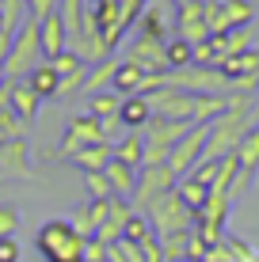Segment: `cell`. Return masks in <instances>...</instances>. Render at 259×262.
I'll list each match as a JSON object with an SVG mask.
<instances>
[{
    "mask_svg": "<svg viewBox=\"0 0 259 262\" xmlns=\"http://www.w3.org/2000/svg\"><path fill=\"white\" fill-rule=\"evenodd\" d=\"M225 103L229 106L210 122L206 160H221V156H229V152H236V144L252 129V99L248 95H225Z\"/></svg>",
    "mask_w": 259,
    "mask_h": 262,
    "instance_id": "obj_1",
    "label": "cell"
},
{
    "mask_svg": "<svg viewBox=\"0 0 259 262\" xmlns=\"http://www.w3.org/2000/svg\"><path fill=\"white\" fill-rule=\"evenodd\" d=\"M42 19L27 15L23 27L15 31L12 46H8V57H4V80H27L34 69L42 65Z\"/></svg>",
    "mask_w": 259,
    "mask_h": 262,
    "instance_id": "obj_2",
    "label": "cell"
},
{
    "mask_svg": "<svg viewBox=\"0 0 259 262\" xmlns=\"http://www.w3.org/2000/svg\"><path fill=\"white\" fill-rule=\"evenodd\" d=\"M34 251L42 255V262H84V236H76L65 216H53L38 228Z\"/></svg>",
    "mask_w": 259,
    "mask_h": 262,
    "instance_id": "obj_3",
    "label": "cell"
},
{
    "mask_svg": "<svg viewBox=\"0 0 259 262\" xmlns=\"http://www.w3.org/2000/svg\"><path fill=\"white\" fill-rule=\"evenodd\" d=\"M145 216H149V224H153V236H156V239L187 236V232H191L194 224H198V216L187 209V205H183V198L175 194V190L160 194L156 202L145 209Z\"/></svg>",
    "mask_w": 259,
    "mask_h": 262,
    "instance_id": "obj_4",
    "label": "cell"
},
{
    "mask_svg": "<svg viewBox=\"0 0 259 262\" xmlns=\"http://www.w3.org/2000/svg\"><path fill=\"white\" fill-rule=\"evenodd\" d=\"M194 122H168V118H153L141 129V137H145V167L149 164H168V156H172V148L180 144L187 133H191Z\"/></svg>",
    "mask_w": 259,
    "mask_h": 262,
    "instance_id": "obj_5",
    "label": "cell"
},
{
    "mask_svg": "<svg viewBox=\"0 0 259 262\" xmlns=\"http://www.w3.org/2000/svg\"><path fill=\"white\" fill-rule=\"evenodd\" d=\"M168 84L191 95H229V76L210 65H191L187 72H168Z\"/></svg>",
    "mask_w": 259,
    "mask_h": 262,
    "instance_id": "obj_6",
    "label": "cell"
},
{
    "mask_svg": "<svg viewBox=\"0 0 259 262\" xmlns=\"http://www.w3.org/2000/svg\"><path fill=\"white\" fill-rule=\"evenodd\" d=\"M236 179H233V190H229V198L233 202H240V198L248 194V186L255 183L259 175V125H252V129L244 133V141L236 144Z\"/></svg>",
    "mask_w": 259,
    "mask_h": 262,
    "instance_id": "obj_7",
    "label": "cell"
},
{
    "mask_svg": "<svg viewBox=\"0 0 259 262\" xmlns=\"http://www.w3.org/2000/svg\"><path fill=\"white\" fill-rule=\"evenodd\" d=\"M175 183H180V179L172 175V167H168V164H149V167H141V171H137V186H133V205H137V213H145L160 194L175 190Z\"/></svg>",
    "mask_w": 259,
    "mask_h": 262,
    "instance_id": "obj_8",
    "label": "cell"
},
{
    "mask_svg": "<svg viewBox=\"0 0 259 262\" xmlns=\"http://www.w3.org/2000/svg\"><path fill=\"white\" fill-rule=\"evenodd\" d=\"M206 137H210V125H191V133L172 148V156H168V167H172L175 179H187L194 167H198V160L206 156Z\"/></svg>",
    "mask_w": 259,
    "mask_h": 262,
    "instance_id": "obj_9",
    "label": "cell"
},
{
    "mask_svg": "<svg viewBox=\"0 0 259 262\" xmlns=\"http://www.w3.org/2000/svg\"><path fill=\"white\" fill-rule=\"evenodd\" d=\"M206 19H210V34H229V31L252 27L255 12H252L248 0H213L206 8Z\"/></svg>",
    "mask_w": 259,
    "mask_h": 262,
    "instance_id": "obj_10",
    "label": "cell"
},
{
    "mask_svg": "<svg viewBox=\"0 0 259 262\" xmlns=\"http://www.w3.org/2000/svg\"><path fill=\"white\" fill-rule=\"evenodd\" d=\"M99 141H107L103 137V125H99V118L95 114H76V118H69V125H65V137H61V156L65 160H73L80 148H88V144H99Z\"/></svg>",
    "mask_w": 259,
    "mask_h": 262,
    "instance_id": "obj_11",
    "label": "cell"
},
{
    "mask_svg": "<svg viewBox=\"0 0 259 262\" xmlns=\"http://www.w3.org/2000/svg\"><path fill=\"white\" fill-rule=\"evenodd\" d=\"M194 99L191 92L183 88H164V92L149 95L153 103V118H168V122H194Z\"/></svg>",
    "mask_w": 259,
    "mask_h": 262,
    "instance_id": "obj_12",
    "label": "cell"
},
{
    "mask_svg": "<svg viewBox=\"0 0 259 262\" xmlns=\"http://www.w3.org/2000/svg\"><path fill=\"white\" fill-rule=\"evenodd\" d=\"M50 65H53V72H57V99H65V95H73V92H84L88 65H84V57H80V53L65 50V53H57Z\"/></svg>",
    "mask_w": 259,
    "mask_h": 262,
    "instance_id": "obj_13",
    "label": "cell"
},
{
    "mask_svg": "<svg viewBox=\"0 0 259 262\" xmlns=\"http://www.w3.org/2000/svg\"><path fill=\"white\" fill-rule=\"evenodd\" d=\"M210 4H175V27H180V38L198 46L210 38V19H206Z\"/></svg>",
    "mask_w": 259,
    "mask_h": 262,
    "instance_id": "obj_14",
    "label": "cell"
},
{
    "mask_svg": "<svg viewBox=\"0 0 259 262\" xmlns=\"http://www.w3.org/2000/svg\"><path fill=\"white\" fill-rule=\"evenodd\" d=\"M0 175H8V179H19V183L34 179L31 144H27V137H19V141H8V144H4V152H0Z\"/></svg>",
    "mask_w": 259,
    "mask_h": 262,
    "instance_id": "obj_15",
    "label": "cell"
},
{
    "mask_svg": "<svg viewBox=\"0 0 259 262\" xmlns=\"http://www.w3.org/2000/svg\"><path fill=\"white\" fill-rule=\"evenodd\" d=\"M126 61H133L141 72H168V61H164V42H156V38H133L130 46H126Z\"/></svg>",
    "mask_w": 259,
    "mask_h": 262,
    "instance_id": "obj_16",
    "label": "cell"
},
{
    "mask_svg": "<svg viewBox=\"0 0 259 262\" xmlns=\"http://www.w3.org/2000/svg\"><path fill=\"white\" fill-rule=\"evenodd\" d=\"M8 106L15 111V118L19 122H38V111H42V99L31 92V84L27 80H8Z\"/></svg>",
    "mask_w": 259,
    "mask_h": 262,
    "instance_id": "obj_17",
    "label": "cell"
},
{
    "mask_svg": "<svg viewBox=\"0 0 259 262\" xmlns=\"http://www.w3.org/2000/svg\"><path fill=\"white\" fill-rule=\"evenodd\" d=\"M233 213V198L229 194H217L210 190V202L198 209V228H210V232H225V221Z\"/></svg>",
    "mask_w": 259,
    "mask_h": 262,
    "instance_id": "obj_18",
    "label": "cell"
},
{
    "mask_svg": "<svg viewBox=\"0 0 259 262\" xmlns=\"http://www.w3.org/2000/svg\"><path fill=\"white\" fill-rule=\"evenodd\" d=\"M118 118H122V125H126V133H141L149 122H153V103H149L145 95H126L122 99Z\"/></svg>",
    "mask_w": 259,
    "mask_h": 262,
    "instance_id": "obj_19",
    "label": "cell"
},
{
    "mask_svg": "<svg viewBox=\"0 0 259 262\" xmlns=\"http://www.w3.org/2000/svg\"><path fill=\"white\" fill-rule=\"evenodd\" d=\"M69 50V31H65V19L61 15H50V19H42V57L53 61L57 53Z\"/></svg>",
    "mask_w": 259,
    "mask_h": 262,
    "instance_id": "obj_20",
    "label": "cell"
},
{
    "mask_svg": "<svg viewBox=\"0 0 259 262\" xmlns=\"http://www.w3.org/2000/svg\"><path fill=\"white\" fill-rule=\"evenodd\" d=\"M114 160L133 167V171H141L145 167V137H141V133H122V137L114 141Z\"/></svg>",
    "mask_w": 259,
    "mask_h": 262,
    "instance_id": "obj_21",
    "label": "cell"
},
{
    "mask_svg": "<svg viewBox=\"0 0 259 262\" xmlns=\"http://www.w3.org/2000/svg\"><path fill=\"white\" fill-rule=\"evenodd\" d=\"M114 160V144L111 141H99V144H88V148H80L76 156H73V164L84 171H107V164Z\"/></svg>",
    "mask_w": 259,
    "mask_h": 262,
    "instance_id": "obj_22",
    "label": "cell"
},
{
    "mask_svg": "<svg viewBox=\"0 0 259 262\" xmlns=\"http://www.w3.org/2000/svg\"><path fill=\"white\" fill-rule=\"evenodd\" d=\"M141 80H145V72H141L133 61H126L122 57L118 61V69H114V80H111V92H118L122 99L126 95H137L141 92Z\"/></svg>",
    "mask_w": 259,
    "mask_h": 262,
    "instance_id": "obj_23",
    "label": "cell"
},
{
    "mask_svg": "<svg viewBox=\"0 0 259 262\" xmlns=\"http://www.w3.org/2000/svg\"><path fill=\"white\" fill-rule=\"evenodd\" d=\"M221 72H225L229 80H236V76H259V50H244V53H233V57H225L217 65Z\"/></svg>",
    "mask_w": 259,
    "mask_h": 262,
    "instance_id": "obj_24",
    "label": "cell"
},
{
    "mask_svg": "<svg viewBox=\"0 0 259 262\" xmlns=\"http://www.w3.org/2000/svg\"><path fill=\"white\" fill-rule=\"evenodd\" d=\"M103 175H107V183H111L114 198H133V186H137V171H133V167L118 164V160H111Z\"/></svg>",
    "mask_w": 259,
    "mask_h": 262,
    "instance_id": "obj_25",
    "label": "cell"
},
{
    "mask_svg": "<svg viewBox=\"0 0 259 262\" xmlns=\"http://www.w3.org/2000/svg\"><path fill=\"white\" fill-rule=\"evenodd\" d=\"M137 34L141 38H156V42H168V19L156 4H145V12L137 15Z\"/></svg>",
    "mask_w": 259,
    "mask_h": 262,
    "instance_id": "obj_26",
    "label": "cell"
},
{
    "mask_svg": "<svg viewBox=\"0 0 259 262\" xmlns=\"http://www.w3.org/2000/svg\"><path fill=\"white\" fill-rule=\"evenodd\" d=\"M27 84H31V92L46 103V99H57V72H53V65L50 61H42L38 69L27 76Z\"/></svg>",
    "mask_w": 259,
    "mask_h": 262,
    "instance_id": "obj_27",
    "label": "cell"
},
{
    "mask_svg": "<svg viewBox=\"0 0 259 262\" xmlns=\"http://www.w3.org/2000/svg\"><path fill=\"white\" fill-rule=\"evenodd\" d=\"M164 61H168V72H187L194 65V46L183 42V38L164 42Z\"/></svg>",
    "mask_w": 259,
    "mask_h": 262,
    "instance_id": "obj_28",
    "label": "cell"
},
{
    "mask_svg": "<svg viewBox=\"0 0 259 262\" xmlns=\"http://www.w3.org/2000/svg\"><path fill=\"white\" fill-rule=\"evenodd\" d=\"M118 111H122V95L118 92H95L92 95V103H88V114H95L99 122H107V118H118Z\"/></svg>",
    "mask_w": 259,
    "mask_h": 262,
    "instance_id": "obj_29",
    "label": "cell"
},
{
    "mask_svg": "<svg viewBox=\"0 0 259 262\" xmlns=\"http://www.w3.org/2000/svg\"><path fill=\"white\" fill-rule=\"evenodd\" d=\"M114 69H118V61H114V57H103L95 69H88L84 92H88V95H95V92H107V88H111V80H114Z\"/></svg>",
    "mask_w": 259,
    "mask_h": 262,
    "instance_id": "obj_30",
    "label": "cell"
},
{
    "mask_svg": "<svg viewBox=\"0 0 259 262\" xmlns=\"http://www.w3.org/2000/svg\"><path fill=\"white\" fill-rule=\"evenodd\" d=\"M0 12H4V27H0L4 38H15V31H19L23 19L31 15L27 12V0H0Z\"/></svg>",
    "mask_w": 259,
    "mask_h": 262,
    "instance_id": "obj_31",
    "label": "cell"
},
{
    "mask_svg": "<svg viewBox=\"0 0 259 262\" xmlns=\"http://www.w3.org/2000/svg\"><path fill=\"white\" fill-rule=\"evenodd\" d=\"M175 194L183 198V205H187V209H191L194 216H198V209H202V205L210 202V190H206V186H198V183H194L191 175H187V179H180V183H175Z\"/></svg>",
    "mask_w": 259,
    "mask_h": 262,
    "instance_id": "obj_32",
    "label": "cell"
},
{
    "mask_svg": "<svg viewBox=\"0 0 259 262\" xmlns=\"http://www.w3.org/2000/svg\"><path fill=\"white\" fill-rule=\"evenodd\" d=\"M225 106H229L225 95H198L194 99V125H210Z\"/></svg>",
    "mask_w": 259,
    "mask_h": 262,
    "instance_id": "obj_33",
    "label": "cell"
},
{
    "mask_svg": "<svg viewBox=\"0 0 259 262\" xmlns=\"http://www.w3.org/2000/svg\"><path fill=\"white\" fill-rule=\"evenodd\" d=\"M149 236H153V224H149V216L133 209V213H130V221H126V228H122V239H130V243H145Z\"/></svg>",
    "mask_w": 259,
    "mask_h": 262,
    "instance_id": "obj_34",
    "label": "cell"
},
{
    "mask_svg": "<svg viewBox=\"0 0 259 262\" xmlns=\"http://www.w3.org/2000/svg\"><path fill=\"white\" fill-rule=\"evenodd\" d=\"M27 133V122L15 118V111L8 106V111H0V144H8V141H19Z\"/></svg>",
    "mask_w": 259,
    "mask_h": 262,
    "instance_id": "obj_35",
    "label": "cell"
},
{
    "mask_svg": "<svg viewBox=\"0 0 259 262\" xmlns=\"http://www.w3.org/2000/svg\"><path fill=\"white\" fill-rule=\"evenodd\" d=\"M217 171H221V160H206V156H202L198 167L191 171V179H194L198 186H206V190H213V183H217Z\"/></svg>",
    "mask_w": 259,
    "mask_h": 262,
    "instance_id": "obj_36",
    "label": "cell"
},
{
    "mask_svg": "<svg viewBox=\"0 0 259 262\" xmlns=\"http://www.w3.org/2000/svg\"><path fill=\"white\" fill-rule=\"evenodd\" d=\"M107 262H141V247L130 239H118L107 247Z\"/></svg>",
    "mask_w": 259,
    "mask_h": 262,
    "instance_id": "obj_37",
    "label": "cell"
},
{
    "mask_svg": "<svg viewBox=\"0 0 259 262\" xmlns=\"http://www.w3.org/2000/svg\"><path fill=\"white\" fill-rule=\"evenodd\" d=\"M84 186H88V194H92V202L114 198V190H111V183H107V175H103V171H88V175H84Z\"/></svg>",
    "mask_w": 259,
    "mask_h": 262,
    "instance_id": "obj_38",
    "label": "cell"
},
{
    "mask_svg": "<svg viewBox=\"0 0 259 262\" xmlns=\"http://www.w3.org/2000/svg\"><path fill=\"white\" fill-rule=\"evenodd\" d=\"M69 224H73V232L76 236H84V239H92L95 236V224H92V213H88V205H80V209H73L65 216Z\"/></svg>",
    "mask_w": 259,
    "mask_h": 262,
    "instance_id": "obj_39",
    "label": "cell"
},
{
    "mask_svg": "<svg viewBox=\"0 0 259 262\" xmlns=\"http://www.w3.org/2000/svg\"><path fill=\"white\" fill-rule=\"evenodd\" d=\"M187 236H191V232H187ZM187 236L160 239V247H164V262H187Z\"/></svg>",
    "mask_w": 259,
    "mask_h": 262,
    "instance_id": "obj_40",
    "label": "cell"
},
{
    "mask_svg": "<svg viewBox=\"0 0 259 262\" xmlns=\"http://www.w3.org/2000/svg\"><path fill=\"white\" fill-rule=\"evenodd\" d=\"M19 232V209L15 205H0V239L15 236Z\"/></svg>",
    "mask_w": 259,
    "mask_h": 262,
    "instance_id": "obj_41",
    "label": "cell"
},
{
    "mask_svg": "<svg viewBox=\"0 0 259 262\" xmlns=\"http://www.w3.org/2000/svg\"><path fill=\"white\" fill-rule=\"evenodd\" d=\"M114 209V198H103V202H88V213H92V224H95V232L107 224V216H111Z\"/></svg>",
    "mask_w": 259,
    "mask_h": 262,
    "instance_id": "obj_42",
    "label": "cell"
},
{
    "mask_svg": "<svg viewBox=\"0 0 259 262\" xmlns=\"http://www.w3.org/2000/svg\"><path fill=\"white\" fill-rule=\"evenodd\" d=\"M225 243H229V251H233L236 262H252L255 258V247H252V243H244L240 236H229V232H225Z\"/></svg>",
    "mask_w": 259,
    "mask_h": 262,
    "instance_id": "obj_43",
    "label": "cell"
},
{
    "mask_svg": "<svg viewBox=\"0 0 259 262\" xmlns=\"http://www.w3.org/2000/svg\"><path fill=\"white\" fill-rule=\"evenodd\" d=\"M61 0H27V12L34 15V19H50V15H57Z\"/></svg>",
    "mask_w": 259,
    "mask_h": 262,
    "instance_id": "obj_44",
    "label": "cell"
},
{
    "mask_svg": "<svg viewBox=\"0 0 259 262\" xmlns=\"http://www.w3.org/2000/svg\"><path fill=\"white\" fill-rule=\"evenodd\" d=\"M141 247V262H164V247H160L156 236H149L145 243H137Z\"/></svg>",
    "mask_w": 259,
    "mask_h": 262,
    "instance_id": "obj_45",
    "label": "cell"
},
{
    "mask_svg": "<svg viewBox=\"0 0 259 262\" xmlns=\"http://www.w3.org/2000/svg\"><path fill=\"white\" fill-rule=\"evenodd\" d=\"M19 258H23V247H19V239H15V236L0 239V262H19Z\"/></svg>",
    "mask_w": 259,
    "mask_h": 262,
    "instance_id": "obj_46",
    "label": "cell"
},
{
    "mask_svg": "<svg viewBox=\"0 0 259 262\" xmlns=\"http://www.w3.org/2000/svg\"><path fill=\"white\" fill-rule=\"evenodd\" d=\"M84 262H107V243H99V239H84Z\"/></svg>",
    "mask_w": 259,
    "mask_h": 262,
    "instance_id": "obj_47",
    "label": "cell"
},
{
    "mask_svg": "<svg viewBox=\"0 0 259 262\" xmlns=\"http://www.w3.org/2000/svg\"><path fill=\"white\" fill-rule=\"evenodd\" d=\"M0 111H8V80L0 84Z\"/></svg>",
    "mask_w": 259,
    "mask_h": 262,
    "instance_id": "obj_48",
    "label": "cell"
},
{
    "mask_svg": "<svg viewBox=\"0 0 259 262\" xmlns=\"http://www.w3.org/2000/svg\"><path fill=\"white\" fill-rule=\"evenodd\" d=\"M175 4H213V0H175Z\"/></svg>",
    "mask_w": 259,
    "mask_h": 262,
    "instance_id": "obj_49",
    "label": "cell"
},
{
    "mask_svg": "<svg viewBox=\"0 0 259 262\" xmlns=\"http://www.w3.org/2000/svg\"><path fill=\"white\" fill-rule=\"evenodd\" d=\"M0 152H4V144H0Z\"/></svg>",
    "mask_w": 259,
    "mask_h": 262,
    "instance_id": "obj_50",
    "label": "cell"
}]
</instances>
